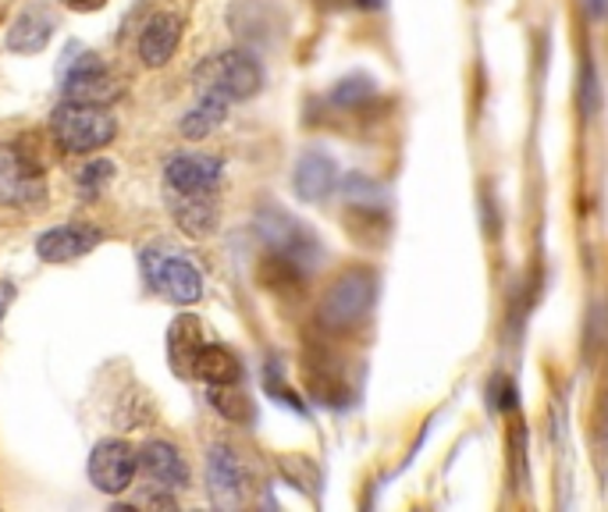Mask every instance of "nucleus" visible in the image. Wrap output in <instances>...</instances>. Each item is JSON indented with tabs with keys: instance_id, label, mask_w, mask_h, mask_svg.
I'll return each instance as SVG.
<instances>
[{
	"instance_id": "1",
	"label": "nucleus",
	"mask_w": 608,
	"mask_h": 512,
	"mask_svg": "<svg viewBox=\"0 0 608 512\" xmlns=\"http://www.w3.org/2000/svg\"><path fill=\"white\" fill-rule=\"evenodd\" d=\"M256 235H260V243L267 246L270 260L288 264L296 275H307V270L320 264V256H324L317 235L299 217L281 211V206H260V214H256Z\"/></svg>"
},
{
	"instance_id": "2",
	"label": "nucleus",
	"mask_w": 608,
	"mask_h": 512,
	"mask_svg": "<svg viewBox=\"0 0 608 512\" xmlns=\"http://www.w3.org/2000/svg\"><path fill=\"white\" fill-rule=\"evenodd\" d=\"M377 299V275L371 267H349L331 281L317 307V320L324 331H352L363 324Z\"/></svg>"
},
{
	"instance_id": "3",
	"label": "nucleus",
	"mask_w": 608,
	"mask_h": 512,
	"mask_svg": "<svg viewBox=\"0 0 608 512\" xmlns=\"http://www.w3.org/2000/svg\"><path fill=\"white\" fill-rule=\"evenodd\" d=\"M54 142L64 153H96L118 136V118L100 104H75L64 100L51 115Z\"/></svg>"
},
{
	"instance_id": "4",
	"label": "nucleus",
	"mask_w": 608,
	"mask_h": 512,
	"mask_svg": "<svg viewBox=\"0 0 608 512\" xmlns=\"http://www.w3.org/2000/svg\"><path fill=\"white\" fill-rule=\"evenodd\" d=\"M57 83H61L64 100H75V104L107 107L125 93V86L107 72V64L93 51H83L78 43L64 46V54L57 61Z\"/></svg>"
},
{
	"instance_id": "5",
	"label": "nucleus",
	"mask_w": 608,
	"mask_h": 512,
	"mask_svg": "<svg viewBox=\"0 0 608 512\" xmlns=\"http://www.w3.org/2000/svg\"><path fill=\"white\" fill-rule=\"evenodd\" d=\"M192 83L200 93H217L228 104L235 100H249L264 89V68L249 51H224L206 57L196 72H192Z\"/></svg>"
},
{
	"instance_id": "6",
	"label": "nucleus",
	"mask_w": 608,
	"mask_h": 512,
	"mask_svg": "<svg viewBox=\"0 0 608 512\" xmlns=\"http://www.w3.org/2000/svg\"><path fill=\"white\" fill-rule=\"evenodd\" d=\"M139 264L157 296L179 302V307H192V302L203 299V275L185 253L164 249V246H147L139 253Z\"/></svg>"
},
{
	"instance_id": "7",
	"label": "nucleus",
	"mask_w": 608,
	"mask_h": 512,
	"mask_svg": "<svg viewBox=\"0 0 608 512\" xmlns=\"http://www.w3.org/2000/svg\"><path fill=\"white\" fill-rule=\"evenodd\" d=\"M46 200V174L43 160L22 142L0 147V206H43Z\"/></svg>"
},
{
	"instance_id": "8",
	"label": "nucleus",
	"mask_w": 608,
	"mask_h": 512,
	"mask_svg": "<svg viewBox=\"0 0 608 512\" xmlns=\"http://www.w3.org/2000/svg\"><path fill=\"white\" fill-rule=\"evenodd\" d=\"M139 452L121 438H104L89 452V484L104 494H125L136 480Z\"/></svg>"
},
{
	"instance_id": "9",
	"label": "nucleus",
	"mask_w": 608,
	"mask_h": 512,
	"mask_svg": "<svg viewBox=\"0 0 608 512\" xmlns=\"http://www.w3.org/2000/svg\"><path fill=\"white\" fill-rule=\"evenodd\" d=\"M224 179L221 157L211 153H174L164 164V189L182 192V196H200V192H217Z\"/></svg>"
},
{
	"instance_id": "10",
	"label": "nucleus",
	"mask_w": 608,
	"mask_h": 512,
	"mask_svg": "<svg viewBox=\"0 0 608 512\" xmlns=\"http://www.w3.org/2000/svg\"><path fill=\"white\" fill-rule=\"evenodd\" d=\"M206 491H211L214 505H221V509L246 502L249 477H246L243 459L235 456V448L214 445L211 452H206Z\"/></svg>"
},
{
	"instance_id": "11",
	"label": "nucleus",
	"mask_w": 608,
	"mask_h": 512,
	"mask_svg": "<svg viewBox=\"0 0 608 512\" xmlns=\"http://www.w3.org/2000/svg\"><path fill=\"white\" fill-rule=\"evenodd\" d=\"M182 14L174 11H157L147 19V25H142L139 40H136V54L139 61L147 64V68H164V64L174 57V51H179L182 43Z\"/></svg>"
},
{
	"instance_id": "12",
	"label": "nucleus",
	"mask_w": 608,
	"mask_h": 512,
	"mask_svg": "<svg viewBox=\"0 0 608 512\" xmlns=\"http://www.w3.org/2000/svg\"><path fill=\"white\" fill-rule=\"evenodd\" d=\"M100 243L104 232L93 228V224H57V228L36 238V253L43 264H72L78 256L93 253Z\"/></svg>"
},
{
	"instance_id": "13",
	"label": "nucleus",
	"mask_w": 608,
	"mask_h": 512,
	"mask_svg": "<svg viewBox=\"0 0 608 512\" xmlns=\"http://www.w3.org/2000/svg\"><path fill=\"white\" fill-rule=\"evenodd\" d=\"M139 467L150 477V484L160 491H182L189 488V462L182 459L179 445L171 441H147L139 452Z\"/></svg>"
},
{
	"instance_id": "14",
	"label": "nucleus",
	"mask_w": 608,
	"mask_h": 512,
	"mask_svg": "<svg viewBox=\"0 0 608 512\" xmlns=\"http://www.w3.org/2000/svg\"><path fill=\"white\" fill-rule=\"evenodd\" d=\"M292 189H296V196L307 200V203L328 200L331 192L339 189V164H334L324 150H307L296 160Z\"/></svg>"
},
{
	"instance_id": "15",
	"label": "nucleus",
	"mask_w": 608,
	"mask_h": 512,
	"mask_svg": "<svg viewBox=\"0 0 608 512\" xmlns=\"http://www.w3.org/2000/svg\"><path fill=\"white\" fill-rule=\"evenodd\" d=\"M54 11L46 8V4H25L19 14H14V22L8 29V51L14 54H40L46 43H51L54 36Z\"/></svg>"
},
{
	"instance_id": "16",
	"label": "nucleus",
	"mask_w": 608,
	"mask_h": 512,
	"mask_svg": "<svg viewBox=\"0 0 608 512\" xmlns=\"http://www.w3.org/2000/svg\"><path fill=\"white\" fill-rule=\"evenodd\" d=\"M168 206L174 224H179L189 238H211L217 232V192H200V196L168 192Z\"/></svg>"
},
{
	"instance_id": "17",
	"label": "nucleus",
	"mask_w": 608,
	"mask_h": 512,
	"mask_svg": "<svg viewBox=\"0 0 608 512\" xmlns=\"http://www.w3.org/2000/svg\"><path fill=\"white\" fill-rule=\"evenodd\" d=\"M200 349H203L200 320L192 317V313L174 317V324L168 328V360H171V366H174V371H179L182 377L192 374V366H196Z\"/></svg>"
},
{
	"instance_id": "18",
	"label": "nucleus",
	"mask_w": 608,
	"mask_h": 512,
	"mask_svg": "<svg viewBox=\"0 0 608 512\" xmlns=\"http://www.w3.org/2000/svg\"><path fill=\"white\" fill-rule=\"evenodd\" d=\"M224 118H228V100L217 93H200V100L185 110L179 128H182L185 139H206Z\"/></svg>"
},
{
	"instance_id": "19",
	"label": "nucleus",
	"mask_w": 608,
	"mask_h": 512,
	"mask_svg": "<svg viewBox=\"0 0 608 512\" xmlns=\"http://www.w3.org/2000/svg\"><path fill=\"white\" fill-rule=\"evenodd\" d=\"M192 374L206 384H238V377H243V363H238L235 352H228L224 345H203Z\"/></svg>"
},
{
	"instance_id": "20",
	"label": "nucleus",
	"mask_w": 608,
	"mask_h": 512,
	"mask_svg": "<svg viewBox=\"0 0 608 512\" xmlns=\"http://www.w3.org/2000/svg\"><path fill=\"white\" fill-rule=\"evenodd\" d=\"M339 189H342V196H345V203L352 206V211H381L384 206V189L374 179L360 174V171L345 174V179L339 182Z\"/></svg>"
},
{
	"instance_id": "21",
	"label": "nucleus",
	"mask_w": 608,
	"mask_h": 512,
	"mask_svg": "<svg viewBox=\"0 0 608 512\" xmlns=\"http://www.w3.org/2000/svg\"><path fill=\"white\" fill-rule=\"evenodd\" d=\"M211 406L232 424H249L253 420V398L238 392L235 384H211Z\"/></svg>"
},
{
	"instance_id": "22",
	"label": "nucleus",
	"mask_w": 608,
	"mask_h": 512,
	"mask_svg": "<svg viewBox=\"0 0 608 512\" xmlns=\"http://www.w3.org/2000/svg\"><path fill=\"white\" fill-rule=\"evenodd\" d=\"M115 179V164L110 160H89V164L75 174V185H78V196L83 200H96L104 192V185Z\"/></svg>"
},
{
	"instance_id": "23",
	"label": "nucleus",
	"mask_w": 608,
	"mask_h": 512,
	"mask_svg": "<svg viewBox=\"0 0 608 512\" xmlns=\"http://www.w3.org/2000/svg\"><path fill=\"white\" fill-rule=\"evenodd\" d=\"M334 100L339 104H360V100H366V96H374V83L371 78H363V75H356V78H342L339 86H334Z\"/></svg>"
},
{
	"instance_id": "24",
	"label": "nucleus",
	"mask_w": 608,
	"mask_h": 512,
	"mask_svg": "<svg viewBox=\"0 0 608 512\" xmlns=\"http://www.w3.org/2000/svg\"><path fill=\"white\" fill-rule=\"evenodd\" d=\"M595 107H598V78H595V68L587 64V72H584V110L587 115H595Z\"/></svg>"
},
{
	"instance_id": "25",
	"label": "nucleus",
	"mask_w": 608,
	"mask_h": 512,
	"mask_svg": "<svg viewBox=\"0 0 608 512\" xmlns=\"http://www.w3.org/2000/svg\"><path fill=\"white\" fill-rule=\"evenodd\" d=\"M107 4V0H64V8L72 11H100Z\"/></svg>"
}]
</instances>
